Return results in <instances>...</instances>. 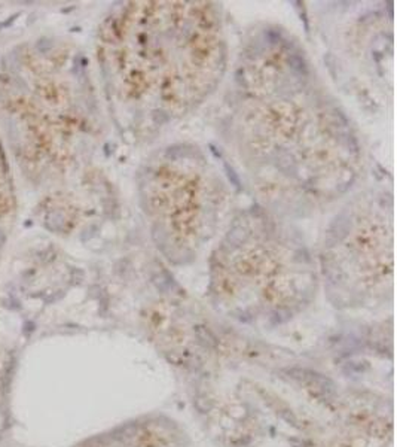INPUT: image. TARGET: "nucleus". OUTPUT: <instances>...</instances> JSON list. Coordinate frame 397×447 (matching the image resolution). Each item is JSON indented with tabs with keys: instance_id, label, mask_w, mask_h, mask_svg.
Segmentation results:
<instances>
[{
	"instance_id": "f257e3e1",
	"label": "nucleus",
	"mask_w": 397,
	"mask_h": 447,
	"mask_svg": "<svg viewBox=\"0 0 397 447\" xmlns=\"http://www.w3.org/2000/svg\"><path fill=\"white\" fill-rule=\"evenodd\" d=\"M228 134L263 196L289 206L336 200L360 167L351 124L301 47L280 30L255 33L240 52Z\"/></svg>"
},
{
	"instance_id": "f03ea898",
	"label": "nucleus",
	"mask_w": 397,
	"mask_h": 447,
	"mask_svg": "<svg viewBox=\"0 0 397 447\" xmlns=\"http://www.w3.org/2000/svg\"><path fill=\"white\" fill-rule=\"evenodd\" d=\"M212 2H127L105 18L97 55L106 87L133 130L183 118L219 87L228 63Z\"/></svg>"
},
{
	"instance_id": "7ed1b4c3",
	"label": "nucleus",
	"mask_w": 397,
	"mask_h": 447,
	"mask_svg": "<svg viewBox=\"0 0 397 447\" xmlns=\"http://www.w3.org/2000/svg\"><path fill=\"white\" fill-rule=\"evenodd\" d=\"M208 293L232 319L277 325L309 306L319 270L301 237L262 210L240 213L210 258Z\"/></svg>"
},
{
	"instance_id": "20e7f679",
	"label": "nucleus",
	"mask_w": 397,
	"mask_h": 447,
	"mask_svg": "<svg viewBox=\"0 0 397 447\" xmlns=\"http://www.w3.org/2000/svg\"><path fill=\"white\" fill-rule=\"evenodd\" d=\"M2 79L8 82L0 90L2 105L26 160L45 170L69 166L94 127L88 88L72 57L26 51Z\"/></svg>"
},
{
	"instance_id": "39448f33",
	"label": "nucleus",
	"mask_w": 397,
	"mask_h": 447,
	"mask_svg": "<svg viewBox=\"0 0 397 447\" xmlns=\"http://www.w3.org/2000/svg\"><path fill=\"white\" fill-rule=\"evenodd\" d=\"M140 203L153 240L168 260H194L216 234L226 207V186L201 149L174 145L144 164Z\"/></svg>"
},
{
	"instance_id": "423d86ee",
	"label": "nucleus",
	"mask_w": 397,
	"mask_h": 447,
	"mask_svg": "<svg viewBox=\"0 0 397 447\" xmlns=\"http://www.w3.org/2000/svg\"><path fill=\"white\" fill-rule=\"evenodd\" d=\"M321 273L330 293L345 304L382 298L393 283V218L380 197H362L324 236Z\"/></svg>"
},
{
	"instance_id": "0eeeda50",
	"label": "nucleus",
	"mask_w": 397,
	"mask_h": 447,
	"mask_svg": "<svg viewBox=\"0 0 397 447\" xmlns=\"http://www.w3.org/2000/svg\"><path fill=\"white\" fill-rule=\"evenodd\" d=\"M75 447H194V444L176 420L162 415H149L91 435Z\"/></svg>"
},
{
	"instance_id": "6e6552de",
	"label": "nucleus",
	"mask_w": 397,
	"mask_h": 447,
	"mask_svg": "<svg viewBox=\"0 0 397 447\" xmlns=\"http://www.w3.org/2000/svg\"><path fill=\"white\" fill-rule=\"evenodd\" d=\"M14 210V189L6 158L0 145V222H5Z\"/></svg>"
}]
</instances>
